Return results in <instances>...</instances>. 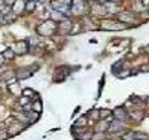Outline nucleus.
Here are the masks:
<instances>
[{"label": "nucleus", "instance_id": "nucleus-1", "mask_svg": "<svg viewBox=\"0 0 149 140\" xmlns=\"http://www.w3.org/2000/svg\"><path fill=\"white\" fill-rule=\"evenodd\" d=\"M15 49H16L15 52H18V54H25V52L29 51V43L25 42V40H22L20 43H16V48Z\"/></svg>", "mask_w": 149, "mask_h": 140}, {"label": "nucleus", "instance_id": "nucleus-8", "mask_svg": "<svg viewBox=\"0 0 149 140\" xmlns=\"http://www.w3.org/2000/svg\"><path fill=\"white\" fill-rule=\"evenodd\" d=\"M121 127H122L121 124H112V125H110V130H113V131H116V130H119Z\"/></svg>", "mask_w": 149, "mask_h": 140}, {"label": "nucleus", "instance_id": "nucleus-2", "mask_svg": "<svg viewBox=\"0 0 149 140\" xmlns=\"http://www.w3.org/2000/svg\"><path fill=\"white\" fill-rule=\"evenodd\" d=\"M31 76V70L30 69H20L18 72H16V77L18 79H25V77Z\"/></svg>", "mask_w": 149, "mask_h": 140}, {"label": "nucleus", "instance_id": "nucleus-9", "mask_svg": "<svg viewBox=\"0 0 149 140\" xmlns=\"http://www.w3.org/2000/svg\"><path fill=\"white\" fill-rule=\"evenodd\" d=\"M24 94H25V95H36L31 90H25V91H24ZM36 97H37V95H36Z\"/></svg>", "mask_w": 149, "mask_h": 140}, {"label": "nucleus", "instance_id": "nucleus-7", "mask_svg": "<svg viewBox=\"0 0 149 140\" xmlns=\"http://www.w3.org/2000/svg\"><path fill=\"white\" fill-rule=\"evenodd\" d=\"M34 3H36V2H29L27 3V11H33L34 9V6H36Z\"/></svg>", "mask_w": 149, "mask_h": 140}, {"label": "nucleus", "instance_id": "nucleus-5", "mask_svg": "<svg viewBox=\"0 0 149 140\" xmlns=\"http://www.w3.org/2000/svg\"><path fill=\"white\" fill-rule=\"evenodd\" d=\"M122 139H124V140H134V139H136V134H134V133H128V134H125V136H122Z\"/></svg>", "mask_w": 149, "mask_h": 140}, {"label": "nucleus", "instance_id": "nucleus-12", "mask_svg": "<svg viewBox=\"0 0 149 140\" xmlns=\"http://www.w3.org/2000/svg\"><path fill=\"white\" fill-rule=\"evenodd\" d=\"M148 104H149V101H148Z\"/></svg>", "mask_w": 149, "mask_h": 140}, {"label": "nucleus", "instance_id": "nucleus-3", "mask_svg": "<svg viewBox=\"0 0 149 140\" xmlns=\"http://www.w3.org/2000/svg\"><path fill=\"white\" fill-rule=\"evenodd\" d=\"M113 115H115L118 119H125V116H127V112H125L124 109L118 107V109H115V110H113Z\"/></svg>", "mask_w": 149, "mask_h": 140}, {"label": "nucleus", "instance_id": "nucleus-6", "mask_svg": "<svg viewBox=\"0 0 149 140\" xmlns=\"http://www.w3.org/2000/svg\"><path fill=\"white\" fill-rule=\"evenodd\" d=\"M3 55H5V58H14V52H12V49H7Z\"/></svg>", "mask_w": 149, "mask_h": 140}, {"label": "nucleus", "instance_id": "nucleus-11", "mask_svg": "<svg viewBox=\"0 0 149 140\" xmlns=\"http://www.w3.org/2000/svg\"><path fill=\"white\" fill-rule=\"evenodd\" d=\"M3 61H5V55L2 54V55H0V66H2V64H3Z\"/></svg>", "mask_w": 149, "mask_h": 140}, {"label": "nucleus", "instance_id": "nucleus-10", "mask_svg": "<svg viewBox=\"0 0 149 140\" xmlns=\"http://www.w3.org/2000/svg\"><path fill=\"white\" fill-rule=\"evenodd\" d=\"M34 109H36V112H39V110H40V103H39V101L34 103Z\"/></svg>", "mask_w": 149, "mask_h": 140}, {"label": "nucleus", "instance_id": "nucleus-4", "mask_svg": "<svg viewBox=\"0 0 149 140\" xmlns=\"http://www.w3.org/2000/svg\"><path fill=\"white\" fill-rule=\"evenodd\" d=\"M15 18H16V15H15V12H9V14H5V18H3V21L5 22H12V21H15Z\"/></svg>", "mask_w": 149, "mask_h": 140}]
</instances>
